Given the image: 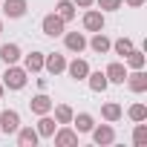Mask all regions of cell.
I'll use <instances>...</instances> for the list:
<instances>
[{
    "instance_id": "obj_1",
    "label": "cell",
    "mask_w": 147,
    "mask_h": 147,
    "mask_svg": "<svg viewBox=\"0 0 147 147\" xmlns=\"http://www.w3.org/2000/svg\"><path fill=\"white\" fill-rule=\"evenodd\" d=\"M26 81H29V72L23 69V66H15V63H9V69L3 72V84L6 90H23L26 87Z\"/></svg>"
},
{
    "instance_id": "obj_2",
    "label": "cell",
    "mask_w": 147,
    "mask_h": 147,
    "mask_svg": "<svg viewBox=\"0 0 147 147\" xmlns=\"http://www.w3.org/2000/svg\"><path fill=\"white\" fill-rule=\"evenodd\" d=\"M18 127H20V113L18 110H3L0 113V133L12 136V133H18Z\"/></svg>"
},
{
    "instance_id": "obj_3",
    "label": "cell",
    "mask_w": 147,
    "mask_h": 147,
    "mask_svg": "<svg viewBox=\"0 0 147 147\" xmlns=\"http://www.w3.org/2000/svg\"><path fill=\"white\" fill-rule=\"evenodd\" d=\"M40 29H43V35L58 38V35H63V32H66V23H63L58 15H46V18L40 20Z\"/></svg>"
},
{
    "instance_id": "obj_4",
    "label": "cell",
    "mask_w": 147,
    "mask_h": 147,
    "mask_svg": "<svg viewBox=\"0 0 147 147\" xmlns=\"http://www.w3.org/2000/svg\"><path fill=\"white\" fill-rule=\"evenodd\" d=\"M104 12H98V9H87L84 12V29L87 32H104Z\"/></svg>"
},
{
    "instance_id": "obj_5",
    "label": "cell",
    "mask_w": 147,
    "mask_h": 147,
    "mask_svg": "<svg viewBox=\"0 0 147 147\" xmlns=\"http://www.w3.org/2000/svg\"><path fill=\"white\" fill-rule=\"evenodd\" d=\"M52 107H55V101L40 90V95H35L32 101H29V110L35 113V115H46V113H52Z\"/></svg>"
},
{
    "instance_id": "obj_6",
    "label": "cell",
    "mask_w": 147,
    "mask_h": 147,
    "mask_svg": "<svg viewBox=\"0 0 147 147\" xmlns=\"http://www.w3.org/2000/svg\"><path fill=\"white\" fill-rule=\"evenodd\" d=\"M52 138H55L58 147H75V144H78V133L72 130V127H66V124H63L58 133H52Z\"/></svg>"
},
{
    "instance_id": "obj_7",
    "label": "cell",
    "mask_w": 147,
    "mask_h": 147,
    "mask_svg": "<svg viewBox=\"0 0 147 147\" xmlns=\"http://www.w3.org/2000/svg\"><path fill=\"white\" fill-rule=\"evenodd\" d=\"M43 69L49 72V75H61V72L66 69V58L52 52V55H43Z\"/></svg>"
},
{
    "instance_id": "obj_8",
    "label": "cell",
    "mask_w": 147,
    "mask_h": 147,
    "mask_svg": "<svg viewBox=\"0 0 147 147\" xmlns=\"http://www.w3.org/2000/svg\"><path fill=\"white\" fill-rule=\"evenodd\" d=\"M63 72H69V78H75V81H84V78L90 75V63H87L84 58H75V61H69V63H66Z\"/></svg>"
},
{
    "instance_id": "obj_9",
    "label": "cell",
    "mask_w": 147,
    "mask_h": 147,
    "mask_svg": "<svg viewBox=\"0 0 147 147\" xmlns=\"http://www.w3.org/2000/svg\"><path fill=\"white\" fill-rule=\"evenodd\" d=\"M90 133H92V141H95V144H101V147L115 141V130H113V124H101V127H92Z\"/></svg>"
},
{
    "instance_id": "obj_10",
    "label": "cell",
    "mask_w": 147,
    "mask_h": 147,
    "mask_svg": "<svg viewBox=\"0 0 147 147\" xmlns=\"http://www.w3.org/2000/svg\"><path fill=\"white\" fill-rule=\"evenodd\" d=\"M26 9H29L26 0H3V15H6V18H12V20L23 18V15H26Z\"/></svg>"
},
{
    "instance_id": "obj_11",
    "label": "cell",
    "mask_w": 147,
    "mask_h": 147,
    "mask_svg": "<svg viewBox=\"0 0 147 147\" xmlns=\"http://www.w3.org/2000/svg\"><path fill=\"white\" fill-rule=\"evenodd\" d=\"M104 75H107L110 84H124V78H127V66H124L121 61H113V63L104 69Z\"/></svg>"
},
{
    "instance_id": "obj_12",
    "label": "cell",
    "mask_w": 147,
    "mask_h": 147,
    "mask_svg": "<svg viewBox=\"0 0 147 147\" xmlns=\"http://www.w3.org/2000/svg\"><path fill=\"white\" fill-rule=\"evenodd\" d=\"M63 46L69 52H84L87 49V38L81 32H63Z\"/></svg>"
},
{
    "instance_id": "obj_13",
    "label": "cell",
    "mask_w": 147,
    "mask_h": 147,
    "mask_svg": "<svg viewBox=\"0 0 147 147\" xmlns=\"http://www.w3.org/2000/svg\"><path fill=\"white\" fill-rule=\"evenodd\" d=\"M124 81H127V87L133 92H147V75H144V69H133V75H127Z\"/></svg>"
},
{
    "instance_id": "obj_14",
    "label": "cell",
    "mask_w": 147,
    "mask_h": 147,
    "mask_svg": "<svg viewBox=\"0 0 147 147\" xmlns=\"http://www.w3.org/2000/svg\"><path fill=\"white\" fill-rule=\"evenodd\" d=\"M38 138H40V136H38L35 127H18V144H20V147H35Z\"/></svg>"
},
{
    "instance_id": "obj_15",
    "label": "cell",
    "mask_w": 147,
    "mask_h": 147,
    "mask_svg": "<svg viewBox=\"0 0 147 147\" xmlns=\"http://www.w3.org/2000/svg\"><path fill=\"white\" fill-rule=\"evenodd\" d=\"M110 46H113V40H110L104 32H95V35H92V40H90V49H92V52H98V55H107V52H110Z\"/></svg>"
},
{
    "instance_id": "obj_16",
    "label": "cell",
    "mask_w": 147,
    "mask_h": 147,
    "mask_svg": "<svg viewBox=\"0 0 147 147\" xmlns=\"http://www.w3.org/2000/svg\"><path fill=\"white\" fill-rule=\"evenodd\" d=\"M38 118H40V121H38V127H35V130H38V136H43V138H52V133H55L58 121H55L49 113H46V115H38Z\"/></svg>"
},
{
    "instance_id": "obj_17",
    "label": "cell",
    "mask_w": 147,
    "mask_h": 147,
    "mask_svg": "<svg viewBox=\"0 0 147 147\" xmlns=\"http://www.w3.org/2000/svg\"><path fill=\"white\" fill-rule=\"evenodd\" d=\"M0 61L3 63H18L20 61V46L18 43H3L0 46Z\"/></svg>"
},
{
    "instance_id": "obj_18",
    "label": "cell",
    "mask_w": 147,
    "mask_h": 147,
    "mask_svg": "<svg viewBox=\"0 0 147 147\" xmlns=\"http://www.w3.org/2000/svg\"><path fill=\"white\" fill-rule=\"evenodd\" d=\"M87 84H90L92 92H104V90L110 87V81H107L104 72H92V69H90V75H87Z\"/></svg>"
},
{
    "instance_id": "obj_19",
    "label": "cell",
    "mask_w": 147,
    "mask_h": 147,
    "mask_svg": "<svg viewBox=\"0 0 147 147\" xmlns=\"http://www.w3.org/2000/svg\"><path fill=\"white\" fill-rule=\"evenodd\" d=\"M72 124H75V133H90L95 127V118L90 113H78V115H72Z\"/></svg>"
},
{
    "instance_id": "obj_20",
    "label": "cell",
    "mask_w": 147,
    "mask_h": 147,
    "mask_svg": "<svg viewBox=\"0 0 147 147\" xmlns=\"http://www.w3.org/2000/svg\"><path fill=\"white\" fill-rule=\"evenodd\" d=\"M55 15H58L63 23H69L72 18H75V3H72V0H58V6H55Z\"/></svg>"
},
{
    "instance_id": "obj_21",
    "label": "cell",
    "mask_w": 147,
    "mask_h": 147,
    "mask_svg": "<svg viewBox=\"0 0 147 147\" xmlns=\"http://www.w3.org/2000/svg\"><path fill=\"white\" fill-rule=\"evenodd\" d=\"M121 115H124V110H121V104H115V101H110V104H104V107H101V118H104V121H110V124H115Z\"/></svg>"
},
{
    "instance_id": "obj_22",
    "label": "cell",
    "mask_w": 147,
    "mask_h": 147,
    "mask_svg": "<svg viewBox=\"0 0 147 147\" xmlns=\"http://www.w3.org/2000/svg\"><path fill=\"white\" fill-rule=\"evenodd\" d=\"M23 69L26 72H40L43 69V52H29L23 58Z\"/></svg>"
},
{
    "instance_id": "obj_23",
    "label": "cell",
    "mask_w": 147,
    "mask_h": 147,
    "mask_svg": "<svg viewBox=\"0 0 147 147\" xmlns=\"http://www.w3.org/2000/svg\"><path fill=\"white\" fill-rule=\"evenodd\" d=\"M52 110H55V121H58V124H72V115H75V113H72L69 104H58V107H52Z\"/></svg>"
},
{
    "instance_id": "obj_24",
    "label": "cell",
    "mask_w": 147,
    "mask_h": 147,
    "mask_svg": "<svg viewBox=\"0 0 147 147\" xmlns=\"http://www.w3.org/2000/svg\"><path fill=\"white\" fill-rule=\"evenodd\" d=\"M115 55H121V58H127L130 52H133V40L130 38H118V40H113V46H110Z\"/></svg>"
},
{
    "instance_id": "obj_25",
    "label": "cell",
    "mask_w": 147,
    "mask_h": 147,
    "mask_svg": "<svg viewBox=\"0 0 147 147\" xmlns=\"http://www.w3.org/2000/svg\"><path fill=\"white\" fill-rule=\"evenodd\" d=\"M124 61H127V66H130V69H144V61H147V58H144V52H138V49L133 46V52H130Z\"/></svg>"
},
{
    "instance_id": "obj_26",
    "label": "cell",
    "mask_w": 147,
    "mask_h": 147,
    "mask_svg": "<svg viewBox=\"0 0 147 147\" xmlns=\"http://www.w3.org/2000/svg\"><path fill=\"white\" fill-rule=\"evenodd\" d=\"M133 144H136V147H144V144H147V124H144V121H136V130H133Z\"/></svg>"
},
{
    "instance_id": "obj_27",
    "label": "cell",
    "mask_w": 147,
    "mask_h": 147,
    "mask_svg": "<svg viewBox=\"0 0 147 147\" xmlns=\"http://www.w3.org/2000/svg\"><path fill=\"white\" fill-rule=\"evenodd\" d=\"M127 115H130L133 121H147V107H144V104H133Z\"/></svg>"
},
{
    "instance_id": "obj_28",
    "label": "cell",
    "mask_w": 147,
    "mask_h": 147,
    "mask_svg": "<svg viewBox=\"0 0 147 147\" xmlns=\"http://www.w3.org/2000/svg\"><path fill=\"white\" fill-rule=\"evenodd\" d=\"M95 3H98L101 12H118L124 6V0H95Z\"/></svg>"
},
{
    "instance_id": "obj_29",
    "label": "cell",
    "mask_w": 147,
    "mask_h": 147,
    "mask_svg": "<svg viewBox=\"0 0 147 147\" xmlns=\"http://www.w3.org/2000/svg\"><path fill=\"white\" fill-rule=\"evenodd\" d=\"M72 3H75V6H78V9H90V6H92V3H95V0H72Z\"/></svg>"
},
{
    "instance_id": "obj_30",
    "label": "cell",
    "mask_w": 147,
    "mask_h": 147,
    "mask_svg": "<svg viewBox=\"0 0 147 147\" xmlns=\"http://www.w3.org/2000/svg\"><path fill=\"white\" fill-rule=\"evenodd\" d=\"M124 3H127V6H133V9H138V6H144V3H147V0H124Z\"/></svg>"
},
{
    "instance_id": "obj_31",
    "label": "cell",
    "mask_w": 147,
    "mask_h": 147,
    "mask_svg": "<svg viewBox=\"0 0 147 147\" xmlns=\"http://www.w3.org/2000/svg\"><path fill=\"white\" fill-rule=\"evenodd\" d=\"M3 92H6V87H3V84H0V101H3Z\"/></svg>"
},
{
    "instance_id": "obj_32",
    "label": "cell",
    "mask_w": 147,
    "mask_h": 147,
    "mask_svg": "<svg viewBox=\"0 0 147 147\" xmlns=\"http://www.w3.org/2000/svg\"><path fill=\"white\" fill-rule=\"evenodd\" d=\"M0 35H3V20H0Z\"/></svg>"
}]
</instances>
